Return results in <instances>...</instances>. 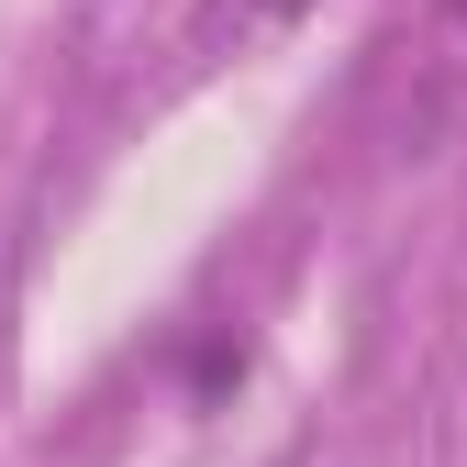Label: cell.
Here are the masks:
<instances>
[{"mask_svg": "<svg viewBox=\"0 0 467 467\" xmlns=\"http://www.w3.org/2000/svg\"><path fill=\"white\" fill-rule=\"evenodd\" d=\"M445 12H456V23H467V0H445Z\"/></svg>", "mask_w": 467, "mask_h": 467, "instance_id": "2", "label": "cell"}, {"mask_svg": "<svg viewBox=\"0 0 467 467\" xmlns=\"http://www.w3.org/2000/svg\"><path fill=\"white\" fill-rule=\"evenodd\" d=\"M312 0H190V45L201 56H245V45H278Z\"/></svg>", "mask_w": 467, "mask_h": 467, "instance_id": "1", "label": "cell"}]
</instances>
